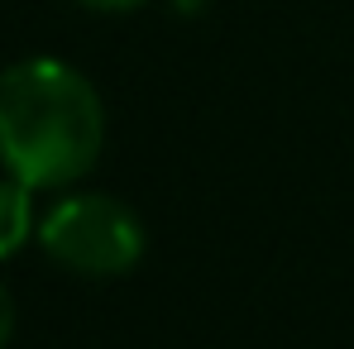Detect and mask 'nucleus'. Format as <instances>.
Listing matches in <instances>:
<instances>
[{
  "instance_id": "f257e3e1",
  "label": "nucleus",
  "mask_w": 354,
  "mask_h": 349,
  "mask_svg": "<svg viewBox=\"0 0 354 349\" xmlns=\"http://www.w3.org/2000/svg\"><path fill=\"white\" fill-rule=\"evenodd\" d=\"M106 149L96 86L58 58H24L0 72V168L34 191L72 187Z\"/></svg>"
},
{
  "instance_id": "f03ea898",
  "label": "nucleus",
  "mask_w": 354,
  "mask_h": 349,
  "mask_svg": "<svg viewBox=\"0 0 354 349\" xmlns=\"http://www.w3.org/2000/svg\"><path fill=\"white\" fill-rule=\"evenodd\" d=\"M39 244L67 273L120 278L144 258V225L106 191H72L39 216Z\"/></svg>"
},
{
  "instance_id": "7ed1b4c3",
  "label": "nucleus",
  "mask_w": 354,
  "mask_h": 349,
  "mask_svg": "<svg viewBox=\"0 0 354 349\" xmlns=\"http://www.w3.org/2000/svg\"><path fill=\"white\" fill-rule=\"evenodd\" d=\"M29 234H39L34 216V187H24L19 177H0V258L19 254L29 244Z\"/></svg>"
},
{
  "instance_id": "20e7f679",
  "label": "nucleus",
  "mask_w": 354,
  "mask_h": 349,
  "mask_svg": "<svg viewBox=\"0 0 354 349\" xmlns=\"http://www.w3.org/2000/svg\"><path fill=\"white\" fill-rule=\"evenodd\" d=\"M72 5H86V10H101V15H124V10H139L149 0H72Z\"/></svg>"
},
{
  "instance_id": "39448f33",
  "label": "nucleus",
  "mask_w": 354,
  "mask_h": 349,
  "mask_svg": "<svg viewBox=\"0 0 354 349\" xmlns=\"http://www.w3.org/2000/svg\"><path fill=\"white\" fill-rule=\"evenodd\" d=\"M10 335H15V301H10V292L0 287V349L10 345Z\"/></svg>"
}]
</instances>
